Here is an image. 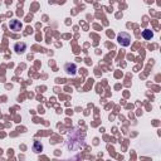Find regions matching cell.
Instances as JSON below:
<instances>
[{"instance_id":"cell-1","label":"cell","mask_w":161,"mask_h":161,"mask_svg":"<svg viewBox=\"0 0 161 161\" xmlns=\"http://www.w3.org/2000/svg\"><path fill=\"white\" fill-rule=\"evenodd\" d=\"M77 142L78 148L85 146V136L80 133L78 130H72L68 132V142H67V147L69 150H74V143Z\"/></svg>"},{"instance_id":"cell-2","label":"cell","mask_w":161,"mask_h":161,"mask_svg":"<svg viewBox=\"0 0 161 161\" xmlns=\"http://www.w3.org/2000/svg\"><path fill=\"white\" fill-rule=\"evenodd\" d=\"M117 42L122 47H128L131 44V35L128 33H126V32H121L117 35Z\"/></svg>"},{"instance_id":"cell-3","label":"cell","mask_w":161,"mask_h":161,"mask_svg":"<svg viewBox=\"0 0 161 161\" xmlns=\"http://www.w3.org/2000/svg\"><path fill=\"white\" fill-rule=\"evenodd\" d=\"M9 28H10V30H13V32H20L22 28H23V24L20 23V20L13 19V20L9 22Z\"/></svg>"},{"instance_id":"cell-4","label":"cell","mask_w":161,"mask_h":161,"mask_svg":"<svg viewBox=\"0 0 161 161\" xmlns=\"http://www.w3.org/2000/svg\"><path fill=\"white\" fill-rule=\"evenodd\" d=\"M64 70H65L67 74L74 75V74L77 73V65H75L74 63H67V64L64 65Z\"/></svg>"},{"instance_id":"cell-5","label":"cell","mask_w":161,"mask_h":161,"mask_svg":"<svg viewBox=\"0 0 161 161\" xmlns=\"http://www.w3.org/2000/svg\"><path fill=\"white\" fill-rule=\"evenodd\" d=\"M25 49H27V44H25V43H23V42H19V43H17V44L14 45V50H15L18 54L24 53V52H25Z\"/></svg>"},{"instance_id":"cell-6","label":"cell","mask_w":161,"mask_h":161,"mask_svg":"<svg viewBox=\"0 0 161 161\" xmlns=\"http://www.w3.org/2000/svg\"><path fill=\"white\" fill-rule=\"evenodd\" d=\"M43 150V146H42V143L39 142V141H34V143H33V151L34 152H40Z\"/></svg>"},{"instance_id":"cell-7","label":"cell","mask_w":161,"mask_h":161,"mask_svg":"<svg viewBox=\"0 0 161 161\" xmlns=\"http://www.w3.org/2000/svg\"><path fill=\"white\" fill-rule=\"evenodd\" d=\"M142 37H143L145 39H151V38L153 37V33H152L150 29H145V30L142 32Z\"/></svg>"}]
</instances>
